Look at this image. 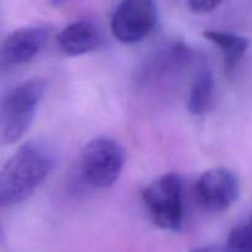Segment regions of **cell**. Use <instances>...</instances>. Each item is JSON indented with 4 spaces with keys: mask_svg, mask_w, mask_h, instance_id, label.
<instances>
[{
    "mask_svg": "<svg viewBox=\"0 0 252 252\" xmlns=\"http://www.w3.org/2000/svg\"><path fill=\"white\" fill-rule=\"evenodd\" d=\"M57 154L44 139L22 144L0 172V206L12 207L29 198L54 169Z\"/></svg>",
    "mask_w": 252,
    "mask_h": 252,
    "instance_id": "obj_1",
    "label": "cell"
},
{
    "mask_svg": "<svg viewBox=\"0 0 252 252\" xmlns=\"http://www.w3.org/2000/svg\"><path fill=\"white\" fill-rule=\"evenodd\" d=\"M47 90L43 79L19 84L2 97L0 110V138L2 145L14 144L29 130Z\"/></svg>",
    "mask_w": 252,
    "mask_h": 252,
    "instance_id": "obj_2",
    "label": "cell"
},
{
    "mask_svg": "<svg viewBox=\"0 0 252 252\" xmlns=\"http://www.w3.org/2000/svg\"><path fill=\"white\" fill-rule=\"evenodd\" d=\"M126 154L122 145L111 138L101 137L85 145L79 159L80 182L94 189L113 186L125 166Z\"/></svg>",
    "mask_w": 252,
    "mask_h": 252,
    "instance_id": "obj_3",
    "label": "cell"
},
{
    "mask_svg": "<svg viewBox=\"0 0 252 252\" xmlns=\"http://www.w3.org/2000/svg\"><path fill=\"white\" fill-rule=\"evenodd\" d=\"M142 201L150 220L162 230L180 231L184 225V182L176 172H169L148 185Z\"/></svg>",
    "mask_w": 252,
    "mask_h": 252,
    "instance_id": "obj_4",
    "label": "cell"
},
{
    "mask_svg": "<svg viewBox=\"0 0 252 252\" xmlns=\"http://www.w3.org/2000/svg\"><path fill=\"white\" fill-rule=\"evenodd\" d=\"M155 0H121L111 19V31L123 43H137L147 38L157 26Z\"/></svg>",
    "mask_w": 252,
    "mask_h": 252,
    "instance_id": "obj_5",
    "label": "cell"
},
{
    "mask_svg": "<svg viewBox=\"0 0 252 252\" xmlns=\"http://www.w3.org/2000/svg\"><path fill=\"white\" fill-rule=\"evenodd\" d=\"M240 196L238 176L226 167H213L204 171L194 184V197L202 209L221 213L230 208Z\"/></svg>",
    "mask_w": 252,
    "mask_h": 252,
    "instance_id": "obj_6",
    "label": "cell"
},
{
    "mask_svg": "<svg viewBox=\"0 0 252 252\" xmlns=\"http://www.w3.org/2000/svg\"><path fill=\"white\" fill-rule=\"evenodd\" d=\"M194 53L189 46L181 42H170L160 46L148 57L139 71L140 83L154 84L180 73L193 63Z\"/></svg>",
    "mask_w": 252,
    "mask_h": 252,
    "instance_id": "obj_7",
    "label": "cell"
},
{
    "mask_svg": "<svg viewBox=\"0 0 252 252\" xmlns=\"http://www.w3.org/2000/svg\"><path fill=\"white\" fill-rule=\"evenodd\" d=\"M48 38L44 27H21L12 31L1 44L2 68L22 65L31 62L43 49Z\"/></svg>",
    "mask_w": 252,
    "mask_h": 252,
    "instance_id": "obj_8",
    "label": "cell"
},
{
    "mask_svg": "<svg viewBox=\"0 0 252 252\" xmlns=\"http://www.w3.org/2000/svg\"><path fill=\"white\" fill-rule=\"evenodd\" d=\"M103 33L95 22L78 20L68 25L57 37L62 53L69 57L83 56L97 51L103 44Z\"/></svg>",
    "mask_w": 252,
    "mask_h": 252,
    "instance_id": "obj_9",
    "label": "cell"
},
{
    "mask_svg": "<svg viewBox=\"0 0 252 252\" xmlns=\"http://www.w3.org/2000/svg\"><path fill=\"white\" fill-rule=\"evenodd\" d=\"M214 97V78L206 58L197 61L196 71L189 93L187 108L194 116L203 115L209 110Z\"/></svg>",
    "mask_w": 252,
    "mask_h": 252,
    "instance_id": "obj_10",
    "label": "cell"
},
{
    "mask_svg": "<svg viewBox=\"0 0 252 252\" xmlns=\"http://www.w3.org/2000/svg\"><path fill=\"white\" fill-rule=\"evenodd\" d=\"M203 36L208 41L216 44L223 54V61L225 70L228 73L233 71L235 66L240 63L249 48V39L239 34L225 31L208 30L203 32Z\"/></svg>",
    "mask_w": 252,
    "mask_h": 252,
    "instance_id": "obj_11",
    "label": "cell"
},
{
    "mask_svg": "<svg viewBox=\"0 0 252 252\" xmlns=\"http://www.w3.org/2000/svg\"><path fill=\"white\" fill-rule=\"evenodd\" d=\"M225 252H252V229L245 223L234 228L225 245Z\"/></svg>",
    "mask_w": 252,
    "mask_h": 252,
    "instance_id": "obj_12",
    "label": "cell"
},
{
    "mask_svg": "<svg viewBox=\"0 0 252 252\" xmlns=\"http://www.w3.org/2000/svg\"><path fill=\"white\" fill-rule=\"evenodd\" d=\"M224 0H189V6L196 14H207L216 10Z\"/></svg>",
    "mask_w": 252,
    "mask_h": 252,
    "instance_id": "obj_13",
    "label": "cell"
},
{
    "mask_svg": "<svg viewBox=\"0 0 252 252\" xmlns=\"http://www.w3.org/2000/svg\"><path fill=\"white\" fill-rule=\"evenodd\" d=\"M189 252H225V248H220V246H204V248L194 249V250Z\"/></svg>",
    "mask_w": 252,
    "mask_h": 252,
    "instance_id": "obj_14",
    "label": "cell"
},
{
    "mask_svg": "<svg viewBox=\"0 0 252 252\" xmlns=\"http://www.w3.org/2000/svg\"><path fill=\"white\" fill-rule=\"evenodd\" d=\"M51 1H52V4L56 5V6H62V5L65 4L68 0H51Z\"/></svg>",
    "mask_w": 252,
    "mask_h": 252,
    "instance_id": "obj_15",
    "label": "cell"
},
{
    "mask_svg": "<svg viewBox=\"0 0 252 252\" xmlns=\"http://www.w3.org/2000/svg\"><path fill=\"white\" fill-rule=\"evenodd\" d=\"M245 224L248 226H250V228L252 229V212L250 213V216H249V218H248V220L245 221Z\"/></svg>",
    "mask_w": 252,
    "mask_h": 252,
    "instance_id": "obj_16",
    "label": "cell"
}]
</instances>
